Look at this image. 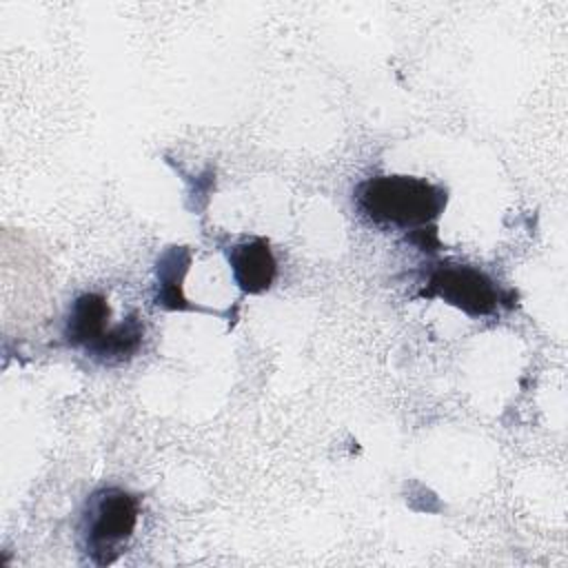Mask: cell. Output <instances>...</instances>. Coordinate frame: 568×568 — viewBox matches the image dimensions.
<instances>
[{"label":"cell","mask_w":568,"mask_h":568,"mask_svg":"<svg viewBox=\"0 0 568 568\" xmlns=\"http://www.w3.org/2000/svg\"><path fill=\"white\" fill-rule=\"evenodd\" d=\"M235 284L246 295H260L268 291L277 275V262L273 257L266 237H246L224 248Z\"/></svg>","instance_id":"4"},{"label":"cell","mask_w":568,"mask_h":568,"mask_svg":"<svg viewBox=\"0 0 568 568\" xmlns=\"http://www.w3.org/2000/svg\"><path fill=\"white\" fill-rule=\"evenodd\" d=\"M417 297L444 300L468 317L495 315L501 304L513 306V291H504L488 273L468 264L439 262L426 273Z\"/></svg>","instance_id":"3"},{"label":"cell","mask_w":568,"mask_h":568,"mask_svg":"<svg viewBox=\"0 0 568 568\" xmlns=\"http://www.w3.org/2000/svg\"><path fill=\"white\" fill-rule=\"evenodd\" d=\"M142 342L144 322L138 311H131L122 322L111 324L84 355L102 366H120L140 353Z\"/></svg>","instance_id":"7"},{"label":"cell","mask_w":568,"mask_h":568,"mask_svg":"<svg viewBox=\"0 0 568 568\" xmlns=\"http://www.w3.org/2000/svg\"><path fill=\"white\" fill-rule=\"evenodd\" d=\"M357 215L379 231L410 233L419 248L437 251V220L448 204V189L417 175H375L353 189Z\"/></svg>","instance_id":"1"},{"label":"cell","mask_w":568,"mask_h":568,"mask_svg":"<svg viewBox=\"0 0 568 568\" xmlns=\"http://www.w3.org/2000/svg\"><path fill=\"white\" fill-rule=\"evenodd\" d=\"M138 515L140 501L131 490L120 486L95 488L80 510L75 528L78 548L93 566H111L126 552Z\"/></svg>","instance_id":"2"},{"label":"cell","mask_w":568,"mask_h":568,"mask_svg":"<svg viewBox=\"0 0 568 568\" xmlns=\"http://www.w3.org/2000/svg\"><path fill=\"white\" fill-rule=\"evenodd\" d=\"M109 317H111V306L102 293H95V291L80 293L71 302L64 317V328H62L64 344L71 348H82L87 353L111 326Z\"/></svg>","instance_id":"5"},{"label":"cell","mask_w":568,"mask_h":568,"mask_svg":"<svg viewBox=\"0 0 568 568\" xmlns=\"http://www.w3.org/2000/svg\"><path fill=\"white\" fill-rule=\"evenodd\" d=\"M191 264V251L186 246H171L166 248L155 264L158 275V293L155 304L166 311H197V313H211L220 317H231V313H222L215 308H204L197 304H189V300L182 295V280Z\"/></svg>","instance_id":"6"}]
</instances>
